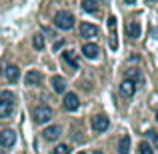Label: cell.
<instances>
[{
	"label": "cell",
	"mask_w": 158,
	"mask_h": 154,
	"mask_svg": "<svg viewBox=\"0 0 158 154\" xmlns=\"http://www.w3.org/2000/svg\"><path fill=\"white\" fill-rule=\"evenodd\" d=\"M126 30H128V36H130L132 40H136V38L140 36V24H138V22H130Z\"/></svg>",
	"instance_id": "cell-16"
},
{
	"label": "cell",
	"mask_w": 158,
	"mask_h": 154,
	"mask_svg": "<svg viewBox=\"0 0 158 154\" xmlns=\"http://www.w3.org/2000/svg\"><path fill=\"white\" fill-rule=\"evenodd\" d=\"M94 154H102V152H94Z\"/></svg>",
	"instance_id": "cell-27"
},
{
	"label": "cell",
	"mask_w": 158,
	"mask_h": 154,
	"mask_svg": "<svg viewBox=\"0 0 158 154\" xmlns=\"http://www.w3.org/2000/svg\"><path fill=\"white\" fill-rule=\"evenodd\" d=\"M126 78H128V80H132L134 84H136V82H142V74H140V72H138L136 68H130V70H128Z\"/></svg>",
	"instance_id": "cell-18"
},
{
	"label": "cell",
	"mask_w": 158,
	"mask_h": 154,
	"mask_svg": "<svg viewBox=\"0 0 158 154\" xmlns=\"http://www.w3.org/2000/svg\"><path fill=\"white\" fill-rule=\"evenodd\" d=\"M130 152V136H122L118 142V154H128Z\"/></svg>",
	"instance_id": "cell-15"
},
{
	"label": "cell",
	"mask_w": 158,
	"mask_h": 154,
	"mask_svg": "<svg viewBox=\"0 0 158 154\" xmlns=\"http://www.w3.org/2000/svg\"><path fill=\"white\" fill-rule=\"evenodd\" d=\"M108 40H110V48L116 50L118 48V32H116V18L114 16H108Z\"/></svg>",
	"instance_id": "cell-4"
},
{
	"label": "cell",
	"mask_w": 158,
	"mask_h": 154,
	"mask_svg": "<svg viewBox=\"0 0 158 154\" xmlns=\"http://www.w3.org/2000/svg\"><path fill=\"white\" fill-rule=\"evenodd\" d=\"M62 106H64V110H68V112L76 110V108H78V96H76L74 92H68V94H64V100H62Z\"/></svg>",
	"instance_id": "cell-7"
},
{
	"label": "cell",
	"mask_w": 158,
	"mask_h": 154,
	"mask_svg": "<svg viewBox=\"0 0 158 154\" xmlns=\"http://www.w3.org/2000/svg\"><path fill=\"white\" fill-rule=\"evenodd\" d=\"M120 92H122V96H126V98L134 96V92H136V84H134L132 80H128V78H124L122 84H120Z\"/></svg>",
	"instance_id": "cell-9"
},
{
	"label": "cell",
	"mask_w": 158,
	"mask_h": 154,
	"mask_svg": "<svg viewBox=\"0 0 158 154\" xmlns=\"http://www.w3.org/2000/svg\"><path fill=\"white\" fill-rule=\"evenodd\" d=\"M146 136L152 140V142H154V146H158V132H156V130H148Z\"/></svg>",
	"instance_id": "cell-23"
},
{
	"label": "cell",
	"mask_w": 158,
	"mask_h": 154,
	"mask_svg": "<svg viewBox=\"0 0 158 154\" xmlns=\"http://www.w3.org/2000/svg\"><path fill=\"white\" fill-rule=\"evenodd\" d=\"M0 154H4V150H0Z\"/></svg>",
	"instance_id": "cell-26"
},
{
	"label": "cell",
	"mask_w": 158,
	"mask_h": 154,
	"mask_svg": "<svg viewBox=\"0 0 158 154\" xmlns=\"http://www.w3.org/2000/svg\"><path fill=\"white\" fill-rule=\"evenodd\" d=\"M108 126H110V120H108V116L96 114V116L92 118V130H94V132H106Z\"/></svg>",
	"instance_id": "cell-5"
},
{
	"label": "cell",
	"mask_w": 158,
	"mask_h": 154,
	"mask_svg": "<svg viewBox=\"0 0 158 154\" xmlns=\"http://www.w3.org/2000/svg\"><path fill=\"white\" fill-rule=\"evenodd\" d=\"M124 2H126V4H134L136 0H124Z\"/></svg>",
	"instance_id": "cell-24"
},
{
	"label": "cell",
	"mask_w": 158,
	"mask_h": 154,
	"mask_svg": "<svg viewBox=\"0 0 158 154\" xmlns=\"http://www.w3.org/2000/svg\"><path fill=\"white\" fill-rule=\"evenodd\" d=\"M32 44H34L36 50H42L44 48V36L42 34H34L32 36Z\"/></svg>",
	"instance_id": "cell-19"
},
{
	"label": "cell",
	"mask_w": 158,
	"mask_h": 154,
	"mask_svg": "<svg viewBox=\"0 0 158 154\" xmlns=\"http://www.w3.org/2000/svg\"><path fill=\"white\" fill-rule=\"evenodd\" d=\"M24 82H26V86H38L42 82V74L36 72V70H30L26 74V78H24Z\"/></svg>",
	"instance_id": "cell-13"
},
{
	"label": "cell",
	"mask_w": 158,
	"mask_h": 154,
	"mask_svg": "<svg viewBox=\"0 0 158 154\" xmlns=\"http://www.w3.org/2000/svg\"><path fill=\"white\" fill-rule=\"evenodd\" d=\"M78 154H84V152H78Z\"/></svg>",
	"instance_id": "cell-28"
},
{
	"label": "cell",
	"mask_w": 158,
	"mask_h": 154,
	"mask_svg": "<svg viewBox=\"0 0 158 154\" xmlns=\"http://www.w3.org/2000/svg\"><path fill=\"white\" fill-rule=\"evenodd\" d=\"M14 142H16V134H14V130L6 128V130L0 132V144H2V148H10V146H14Z\"/></svg>",
	"instance_id": "cell-6"
},
{
	"label": "cell",
	"mask_w": 158,
	"mask_h": 154,
	"mask_svg": "<svg viewBox=\"0 0 158 154\" xmlns=\"http://www.w3.org/2000/svg\"><path fill=\"white\" fill-rule=\"evenodd\" d=\"M82 54H84L86 58H90V60H94V58H98V54H100V48H98L96 44L88 42V44L82 46Z\"/></svg>",
	"instance_id": "cell-10"
},
{
	"label": "cell",
	"mask_w": 158,
	"mask_h": 154,
	"mask_svg": "<svg viewBox=\"0 0 158 154\" xmlns=\"http://www.w3.org/2000/svg\"><path fill=\"white\" fill-rule=\"evenodd\" d=\"M156 120H158V110H156Z\"/></svg>",
	"instance_id": "cell-25"
},
{
	"label": "cell",
	"mask_w": 158,
	"mask_h": 154,
	"mask_svg": "<svg viewBox=\"0 0 158 154\" xmlns=\"http://www.w3.org/2000/svg\"><path fill=\"white\" fill-rule=\"evenodd\" d=\"M62 60L68 62L72 68H78V60H76V56H74V52H62Z\"/></svg>",
	"instance_id": "cell-17"
},
{
	"label": "cell",
	"mask_w": 158,
	"mask_h": 154,
	"mask_svg": "<svg viewBox=\"0 0 158 154\" xmlns=\"http://www.w3.org/2000/svg\"><path fill=\"white\" fill-rule=\"evenodd\" d=\"M14 104H16V96L10 90H4L0 94V118H8L14 112Z\"/></svg>",
	"instance_id": "cell-1"
},
{
	"label": "cell",
	"mask_w": 158,
	"mask_h": 154,
	"mask_svg": "<svg viewBox=\"0 0 158 154\" xmlns=\"http://www.w3.org/2000/svg\"><path fill=\"white\" fill-rule=\"evenodd\" d=\"M82 8H84L86 12H96V0H82Z\"/></svg>",
	"instance_id": "cell-20"
},
{
	"label": "cell",
	"mask_w": 158,
	"mask_h": 154,
	"mask_svg": "<svg viewBox=\"0 0 158 154\" xmlns=\"http://www.w3.org/2000/svg\"><path fill=\"white\" fill-rule=\"evenodd\" d=\"M52 154H70V146L68 144H58V146L52 150Z\"/></svg>",
	"instance_id": "cell-21"
},
{
	"label": "cell",
	"mask_w": 158,
	"mask_h": 154,
	"mask_svg": "<svg viewBox=\"0 0 158 154\" xmlns=\"http://www.w3.org/2000/svg\"><path fill=\"white\" fill-rule=\"evenodd\" d=\"M32 118H34L36 124L48 122V120L52 118V108H50V106H38V108H34V112H32Z\"/></svg>",
	"instance_id": "cell-3"
},
{
	"label": "cell",
	"mask_w": 158,
	"mask_h": 154,
	"mask_svg": "<svg viewBox=\"0 0 158 154\" xmlns=\"http://www.w3.org/2000/svg\"><path fill=\"white\" fill-rule=\"evenodd\" d=\"M54 26L60 28V30H70V28L74 26V16L70 14V12H56V16H54Z\"/></svg>",
	"instance_id": "cell-2"
},
{
	"label": "cell",
	"mask_w": 158,
	"mask_h": 154,
	"mask_svg": "<svg viewBox=\"0 0 158 154\" xmlns=\"http://www.w3.org/2000/svg\"><path fill=\"white\" fill-rule=\"evenodd\" d=\"M4 74H6L8 82H16L20 78V70H18V66H14V64H8L6 68H4Z\"/></svg>",
	"instance_id": "cell-12"
},
{
	"label": "cell",
	"mask_w": 158,
	"mask_h": 154,
	"mask_svg": "<svg viewBox=\"0 0 158 154\" xmlns=\"http://www.w3.org/2000/svg\"><path fill=\"white\" fill-rule=\"evenodd\" d=\"M80 36L82 38H94V36H98V28L94 26V24L82 22L80 24Z\"/></svg>",
	"instance_id": "cell-8"
},
{
	"label": "cell",
	"mask_w": 158,
	"mask_h": 154,
	"mask_svg": "<svg viewBox=\"0 0 158 154\" xmlns=\"http://www.w3.org/2000/svg\"><path fill=\"white\" fill-rule=\"evenodd\" d=\"M52 88H54V92L62 94V92L66 90V82H64V78H62V76H52Z\"/></svg>",
	"instance_id": "cell-14"
},
{
	"label": "cell",
	"mask_w": 158,
	"mask_h": 154,
	"mask_svg": "<svg viewBox=\"0 0 158 154\" xmlns=\"http://www.w3.org/2000/svg\"><path fill=\"white\" fill-rule=\"evenodd\" d=\"M138 154H154L152 152V146L148 142H140V146H138Z\"/></svg>",
	"instance_id": "cell-22"
},
{
	"label": "cell",
	"mask_w": 158,
	"mask_h": 154,
	"mask_svg": "<svg viewBox=\"0 0 158 154\" xmlns=\"http://www.w3.org/2000/svg\"><path fill=\"white\" fill-rule=\"evenodd\" d=\"M60 134H62V128L58 126V124H54V126H48L46 130L42 132V136H44L46 140H50V142H52V140H56Z\"/></svg>",
	"instance_id": "cell-11"
}]
</instances>
